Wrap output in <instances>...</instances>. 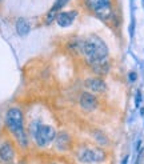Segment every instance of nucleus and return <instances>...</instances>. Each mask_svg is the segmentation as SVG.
I'll list each match as a JSON object with an SVG mask.
<instances>
[{"instance_id":"ddd939ff","label":"nucleus","mask_w":144,"mask_h":164,"mask_svg":"<svg viewBox=\"0 0 144 164\" xmlns=\"http://www.w3.org/2000/svg\"><path fill=\"white\" fill-rule=\"evenodd\" d=\"M92 135H93V139L96 140L97 144H100V145H108V144H110V140H108V137L104 135V132L95 131Z\"/></svg>"},{"instance_id":"20e7f679","label":"nucleus","mask_w":144,"mask_h":164,"mask_svg":"<svg viewBox=\"0 0 144 164\" xmlns=\"http://www.w3.org/2000/svg\"><path fill=\"white\" fill-rule=\"evenodd\" d=\"M32 135H34L35 143L38 144L39 147H47V145H49L55 140L56 131H55V128L48 126V124L40 123L34 128Z\"/></svg>"},{"instance_id":"7ed1b4c3","label":"nucleus","mask_w":144,"mask_h":164,"mask_svg":"<svg viewBox=\"0 0 144 164\" xmlns=\"http://www.w3.org/2000/svg\"><path fill=\"white\" fill-rule=\"evenodd\" d=\"M75 155L78 162L82 164H99L107 159L106 151L97 147H82L76 151Z\"/></svg>"},{"instance_id":"39448f33","label":"nucleus","mask_w":144,"mask_h":164,"mask_svg":"<svg viewBox=\"0 0 144 164\" xmlns=\"http://www.w3.org/2000/svg\"><path fill=\"white\" fill-rule=\"evenodd\" d=\"M84 3L89 11L104 21H108L114 15L111 0H84Z\"/></svg>"},{"instance_id":"0eeeda50","label":"nucleus","mask_w":144,"mask_h":164,"mask_svg":"<svg viewBox=\"0 0 144 164\" xmlns=\"http://www.w3.org/2000/svg\"><path fill=\"white\" fill-rule=\"evenodd\" d=\"M79 104L84 111L91 112V111H95L97 108V99L91 92H83L79 97Z\"/></svg>"},{"instance_id":"4468645a","label":"nucleus","mask_w":144,"mask_h":164,"mask_svg":"<svg viewBox=\"0 0 144 164\" xmlns=\"http://www.w3.org/2000/svg\"><path fill=\"white\" fill-rule=\"evenodd\" d=\"M129 80H131V82H135V80H136V73H135V72H131V73H129Z\"/></svg>"},{"instance_id":"dca6fc26","label":"nucleus","mask_w":144,"mask_h":164,"mask_svg":"<svg viewBox=\"0 0 144 164\" xmlns=\"http://www.w3.org/2000/svg\"><path fill=\"white\" fill-rule=\"evenodd\" d=\"M49 164H56V163H49Z\"/></svg>"},{"instance_id":"423d86ee","label":"nucleus","mask_w":144,"mask_h":164,"mask_svg":"<svg viewBox=\"0 0 144 164\" xmlns=\"http://www.w3.org/2000/svg\"><path fill=\"white\" fill-rule=\"evenodd\" d=\"M16 157V149L11 141H3L0 144V162L4 164H12Z\"/></svg>"},{"instance_id":"6e6552de","label":"nucleus","mask_w":144,"mask_h":164,"mask_svg":"<svg viewBox=\"0 0 144 164\" xmlns=\"http://www.w3.org/2000/svg\"><path fill=\"white\" fill-rule=\"evenodd\" d=\"M84 87L93 94H103L107 91V84L100 78H88L84 82Z\"/></svg>"},{"instance_id":"f8f14e48","label":"nucleus","mask_w":144,"mask_h":164,"mask_svg":"<svg viewBox=\"0 0 144 164\" xmlns=\"http://www.w3.org/2000/svg\"><path fill=\"white\" fill-rule=\"evenodd\" d=\"M91 69H92L96 75H99V76H104V75L108 73V71H110V64H108L107 60H104V61H99V63L91 64Z\"/></svg>"},{"instance_id":"9b49d317","label":"nucleus","mask_w":144,"mask_h":164,"mask_svg":"<svg viewBox=\"0 0 144 164\" xmlns=\"http://www.w3.org/2000/svg\"><path fill=\"white\" fill-rule=\"evenodd\" d=\"M15 27H16V32H17L19 36H27V35L29 33V31H31L29 21L27 19H24V17H20V19L16 20Z\"/></svg>"},{"instance_id":"f03ea898","label":"nucleus","mask_w":144,"mask_h":164,"mask_svg":"<svg viewBox=\"0 0 144 164\" xmlns=\"http://www.w3.org/2000/svg\"><path fill=\"white\" fill-rule=\"evenodd\" d=\"M4 124H6L7 130L13 136L19 147L27 148L28 147V135L25 132L24 127V115L20 108L11 107L7 109L6 116H4Z\"/></svg>"},{"instance_id":"f257e3e1","label":"nucleus","mask_w":144,"mask_h":164,"mask_svg":"<svg viewBox=\"0 0 144 164\" xmlns=\"http://www.w3.org/2000/svg\"><path fill=\"white\" fill-rule=\"evenodd\" d=\"M72 50L79 51L85 56V59L91 64L104 61L108 57V48L106 43L97 36H89L85 39H75L71 43Z\"/></svg>"},{"instance_id":"1a4fd4ad","label":"nucleus","mask_w":144,"mask_h":164,"mask_svg":"<svg viewBox=\"0 0 144 164\" xmlns=\"http://www.w3.org/2000/svg\"><path fill=\"white\" fill-rule=\"evenodd\" d=\"M78 12L76 11H65V12H59L56 17V21L60 27H70L76 19Z\"/></svg>"},{"instance_id":"2eb2a0df","label":"nucleus","mask_w":144,"mask_h":164,"mask_svg":"<svg viewBox=\"0 0 144 164\" xmlns=\"http://www.w3.org/2000/svg\"><path fill=\"white\" fill-rule=\"evenodd\" d=\"M16 164H25L24 162H19V163H16Z\"/></svg>"},{"instance_id":"9d476101","label":"nucleus","mask_w":144,"mask_h":164,"mask_svg":"<svg viewBox=\"0 0 144 164\" xmlns=\"http://www.w3.org/2000/svg\"><path fill=\"white\" fill-rule=\"evenodd\" d=\"M55 145L59 151H68L71 148V137L67 132H60L56 134L55 137Z\"/></svg>"}]
</instances>
